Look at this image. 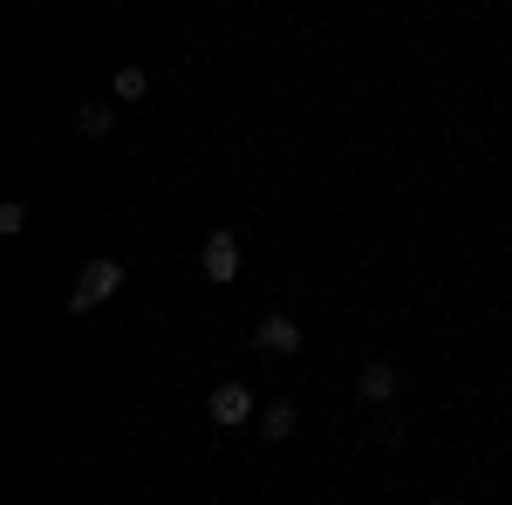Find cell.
I'll return each instance as SVG.
<instances>
[{"label": "cell", "instance_id": "1", "mask_svg": "<svg viewBox=\"0 0 512 505\" xmlns=\"http://www.w3.org/2000/svg\"><path fill=\"white\" fill-rule=\"evenodd\" d=\"M123 260H89V267L76 273V287H69V314H89V308H103L110 294L123 287Z\"/></svg>", "mask_w": 512, "mask_h": 505}, {"label": "cell", "instance_id": "2", "mask_svg": "<svg viewBox=\"0 0 512 505\" xmlns=\"http://www.w3.org/2000/svg\"><path fill=\"white\" fill-rule=\"evenodd\" d=\"M198 267H205L212 287H233V280H239V233H233V226H212V233H205Z\"/></svg>", "mask_w": 512, "mask_h": 505}, {"label": "cell", "instance_id": "3", "mask_svg": "<svg viewBox=\"0 0 512 505\" xmlns=\"http://www.w3.org/2000/svg\"><path fill=\"white\" fill-rule=\"evenodd\" d=\"M205 417H212L219 430H239L246 417H253V389L246 383H219L212 396H205Z\"/></svg>", "mask_w": 512, "mask_h": 505}, {"label": "cell", "instance_id": "4", "mask_svg": "<svg viewBox=\"0 0 512 505\" xmlns=\"http://www.w3.org/2000/svg\"><path fill=\"white\" fill-rule=\"evenodd\" d=\"M253 349L260 355H294L301 349V328H294V314H260V321H253Z\"/></svg>", "mask_w": 512, "mask_h": 505}, {"label": "cell", "instance_id": "5", "mask_svg": "<svg viewBox=\"0 0 512 505\" xmlns=\"http://www.w3.org/2000/svg\"><path fill=\"white\" fill-rule=\"evenodd\" d=\"M396 389H403V369L396 362H362V376H355V396L362 403H390Z\"/></svg>", "mask_w": 512, "mask_h": 505}, {"label": "cell", "instance_id": "6", "mask_svg": "<svg viewBox=\"0 0 512 505\" xmlns=\"http://www.w3.org/2000/svg\"><path fill=\"white\" fill-rule=\"evenodd\" d=\"M301 430V410H294V396H274L267 410H260V444H287Z\"/></svg>", "mask_w": 512, "mask_h": 505}, {"label": "cell", "instance_id": "7", "mask_svg": "<svg viewBox=\"0 0 512 505\" xmlns=\"http://www.w3.org/2000/svg\"><path fill=\"white\" fill-rule=\"evenodd\" d=\"M110 123H117V110H110V103H82V110H76V130H82V137H110Z\"/></svg>", "mask_w": 512, "mask_h": 505}, {"label": "cell", "instance_id": "8", "mask_svg": "<svg viewBox=\"0 0 512 505\" xmlns=\"http://www.w3.org/2000/svg\"><path fill=\"white\" fill-rule=\"evenodd\" d=\"M144 96H151V69H137V62L117 69V103H144Z\"/></svg>", "mask_w": 512, "mask_h": 505}, {"label": "cell", "instance_id": "9", "mask_svg": "<svg viewBox=\"0 0 512 505\" xmlns=\"http://www.w3.org/2000/svg\"><path fill=\"white\" fill-rule=\"evenodd\" d=\"M0 233H7V239L28 233V198H7V205H0Z\"/></svg>", "mask_w": 512, "mask_h": 505}]
</instances>
